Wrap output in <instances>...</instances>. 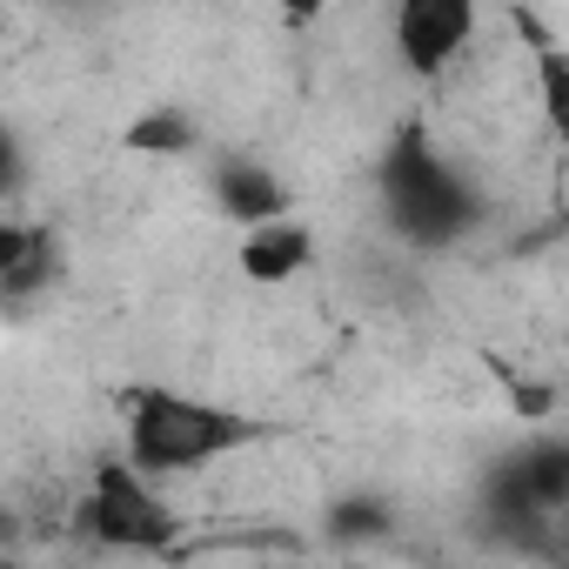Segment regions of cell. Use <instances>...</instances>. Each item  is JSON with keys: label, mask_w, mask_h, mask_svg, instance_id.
Listing matches in <instances>:
<instances>
[{"label": "cell", "mask_w": 569, "mask_h": 569, "mask_svg": "<svg viewBox=\"0 0 569 569\" xmlns=\"http://www.w3.org/2000/svg\"><path fill=\"white\" fill-rule=\"evenodd\" d=\"M194 141H201V128H194L188 108H148V114L128 128V148H134V154H188Z\"/></svg>", "instance_id": "8"}, {"label": "cell", "mask_w": 569, "mask_h": 569, "mask_svg": "<svg viewBox=\"0 0 569 569\" xmlns=\"http://www.w3.org/2000/svg\"><path fill=\"white\" fill-rule=\"evenodd\" d=\"M536 101H542V128L562 134L569 128V54H562L556 34L536 41Z\"/></svg>", "instance_id": "9"}, {"label": "cell", "mask_w": 569, "mask_h": 569, "mask_svg": "<svg viewBox=\"0 0 569 569\" xmlns=\"http://www.w3.org/2000/svg\"><path fill=\"white\" fill-rule=\"evenodd\" d=\"M21 181H28V148H21V134L8 121H0V208L21 194Z\"/></svg>", "instance_id": "10"}, {"label": "cell", "mask_w": 569, "mask_h": 569, "mask_svg": "<svg viewBox=\"0 0 569 569\" xmlns=\"http://www.w3.org/2000/svg\"><path fill=\"white\" fill-rule=\"evenodd\" d=\"M208 194H214V208H221L234 228L268 221V214H281V208L296 201L289 181H281L261 154H221V161L208 168Z\"/></svg>", "instance_id": "6"}, {"label": "cell", "mask_w": 569, "mask_h": 569, "mask_svg": "<svg viewBox=\"0 0 569 569\" xmlns=\"http://www.w3.org/2000/svg\"><path fill=\"white\" fill-rule=\"evenodd\" d=\"M254 442H268V422L234 402L188 396L168 382H141L121 396V456L154 482L201 476L228 456H248Z\"/></svg>", "instance_id": "1"}, {"label": "cell", "mask_w": 569, "mask_h": 569, "mask_svg": "<svg viewBox=\"0 0 569 569\" xmlns=\"http://www.w3.org/2000/svg\"><path fill=\"white\" fill-rule=\"evenodd\" d=\"M376 188H382L389 228L402 241H416V248H449V241H462L482 221L476 181L429 134H396L389 154H382V168H376Z\"/></svg>", "instance_id": "2"}, {"label": "cell", "mask_w": 569, "mask_h": 569, "mask_svg": "<svg viewBox=\"0 0 569 569\" xmlns=\"http://www.w3.org/2000/svg\"><path fill=\"white\" fill-rule=\"evenodd\" d=\"M234 261H241V274L254 281V289H289V281L309 274V261H316V228L296 221L289 208L268 214V221H248Z\"/></svg>", "instance_id": "5"}, {"label": "cell", "mask_w": 569, "mask_h": 569, "mask_svg": "<svg viewBox=\"0 0 569 569\" xmlns=\"http://www.w3.org/2000/svg\"><path fill=\"white\" fill-rule=\"evenodd\" d=\"M81 536L114 556H181V516L168 502V482L141 476L128 456H108L88 469L81 489Z\"/></svg>", "instance_id": "3"}, {"label": "cell", "mask_w": 569, "mask_h": 569, "mask_svg": "<svg viewBox=\"0 0 569 569\" xmlns=\"http://www.w3.org/2000/svg\"><path fill=\"white\" fill-rule=\"evenodd\" d=\"M41 234V221H21V214H0V274H8L21 254H28V241Z\"/></svg>", "instance_id": "11"}, {"label": "cell", "mask_w": 569, "mask_h": 569, "mask_svg": "<svg viewBox=\"0 0 569 569\" xmlns=\"http://www.w3.org/2000/svg\"><path fill=\"white\" fill-rule=\"evenodd\" d=\"M482 34V0H396L389 8V48L402 74L442 81Z\"/></svg>", "instance_id": "4"}, {"label": "cell", "mask_w": 569, "mask_h": 569, "mask_svg": "<svg viewBox=\"0 0 569 569\" xmlns=\"http://www.w3.org/2000/svg\"><path fill=\"white\" fill-rule=\"evenodd\" d=\"M281 14H289V21H316L322 0H281Z\"/></svg>", "instance_id": "12"}, {"label": "cell", "mask_w": 569, "mask_h": 569, "mask_svg": "<svg viewBox=\"0 0 569 569\" xmlns=\"http://www.w3.org/2000/svg\"><path fill=\"white\" fill-rule=\"evenodd\" d=\"M61 268H68V248H61V234L54 228H41L34 241H28V254L0 274V309H28V302H41L54 281H61Z\"/></svg>", "instance_id": "7"}]
</instances>
